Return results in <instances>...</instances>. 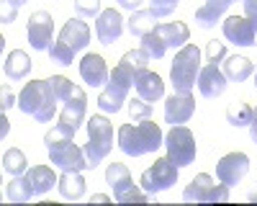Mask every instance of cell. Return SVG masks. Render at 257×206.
Segmentation results:
<instances>
[{"instance_id":"obj_1","label":"cell","mask_w":257,"mask_h":206,"mask_svg":"<svg viewBox=\"0 0 257 206\" xmlns=\"http://www.w3.org/2000/svg\"><path fill=\"white\" fill-rule=\"evenodd\" d=\"M149 65V54L144 49H132L121 57V62L113 67L108 82H105L103 93L98 95V109L103 114H118L121 106L128 98V90L134 88V80L142 70Z\"/></svg>"},{"instance_id":"obj_2","label":"cell","mask_w":257,"mask_h":206,"mask_svg":"<svg viewBox=\"0 0 257 206\" xmlns=\"http://www.w3.org/2000/svg\"><path fill=\"white\" fill-rule=\"evenodd\" d=\"M75 134L77 132L57 124V127L52 132H47V137H44L49 160H52V165H57L62 173H67V170H77V173L90 170L88 157H85V150L75 144Z\"/></svg>"},{"instance_id":"obj_3","label":"cell","mask_w":257,"mask_h":206,"mask_svg":"<svg viewBox=\"0 0 257 206\" xmlns=\"http://www.w3.org/2000/svg\"><path fill=\"white\" fill-rule=\"evenodd\" d=\"M165 144L162 129L152 119H144L139 124H123L118 129V150L128 157H142L149 152H157Z\"/></svg>"},{"instance_id":"obj_4","label":"cell","mask_w":257,"mask_h":206,"mask_svg":"<svg viewBox=\"0 0 257 206\" xmlns=\"http://www.w3.org/2000/svg\"><path fill=\"white\" fill-rule=\"evenodd\" d=\"M57 106H59V98L52 90L49 80H31V82H26L18 95V109L41 124L54 119Z\"/></svg>"},{"instance_id":"obj_5","label":"cell","mask_w":257,"mask_h":206,"mask_svg":"<svg viewBox=\"0 0 257 206\" xmlns=\"http://www.w3.org/2000/svg\"><path fill=\"white\" fill-rule=\"evenodd\" d=\"M198 72H201V49L196 44H185L183 49H178L173 67H170V80H173L175 93H193L198 82Z\"/></svg>"},{"instance_id":"obj_6","label":"cell","mask_w":257,"mask_h":206,"mask_svg":"<svg viewBox=\"0 0 257 206\" xmlns=\"http://www.w3.org/2000/svg\"><path fill=\"white\" fill-rule=\"evenodd\" d=\"M85 129H88V144L82 150H85V157H88L90 170H95L113 150V124L98 114V116L88 119Z\"/></svg>"},{"instance_id":"obj_7","label":"cell","mask_w":257,"mask_h":206,"mask_svg":"<svg viewBox=\"0 0 257 206\" xmlns=\"http://www.w3.org/2000/svg\"><path fill=\"white\" fill-rule=\"evenodd\" d=\"M105 183L113 188V198L118 203H147L149 198H152L147 191L142 193L137 188L134 180H132V173H128V168L121 165V162L108 165V170H105Z\"/></svg>"},{"instance_id":"obj_8","label":"cell","mask_w":257,"mask_h":206,"mask_svg":"<svg viewBox=\"0 0 257 206\" xmlns=\"http://www.w3.org/2000/svg\"><path fill=\"white\" fill-rule=\"evenodd\" d=\"M178 175H180V168L170 160V157H160L155 160L152 168H147L139 178V185L149 193V196H155L160 191H167V188H173V185L178 183Z\"/></svg>"},{"instance_id":"obj_9","label":"cell","mask_w":257,"mask_h":206,"mask_svg":"<svg viewBox=\"0 0 257 206\" xmlns=\"http://www.w3.org/2000/svg\"><path fill=\"white\" fill-rule=\"evenodd\" d=\"M165 147H167V157L173 160L178 168H188V165L196 160V137L188 127L175 124L173 129L165 137Z\"/></svg>"},{"instance_id":"obj_10","label":"cell","mask_w":257,"mask_h":206,"mask_svg":"<svg viewBox=\"0 0 257 206\" xmlns=\"http://www.w3.org/2000/svg\"><path fill=\"white\" fill-rule=\"evenodd\" d=\"M183 201H208V203H226L229 201V185L213 183L208 173L196 175L183 191Z\"/></svg>"},{"instance_id":"obj_11","label":"cell","mask_w":257,"mask_h":206,"mask_svg":"<svg viewBox=\"0 0 257 206\" xmlns=\"http://www.w3.org/2000/svg\"><path fill=\"white\" fill-rule=\"evenodd\" d=\"M224 36L237 47H254L257 44V21L247 16H226L221 24Z\"/></svg>"},{"instance_id":"obj_12","label":"cell","mask_w":257,"mask_h":206,"mask_svg":"<svg viewBox=\"0 0 257 206\" xmlns=\"http://www.w3.org/2000/svg\"><path fill=\"white\" fill-rule=\"evenodd\" d=\"M26 34H29V44H31L36 52H47V49H52L54 18H52L47 11H36V13H31L29 26H26Z\"/></svg>"},{"instance_id":"obj_13","label":"cell","mask_w":257,"mask_h":206,"mask_svg":"<svg viewBox=\"0 0 257 206\" xmlns=\"http://www.w3.org/2000/svg\"><path fill=\"white\" fill-rule=\"evenodd\" d=\"M85 114H88V95H85V90L80 85H75L70 98L62 103L59 124H62V127H67V129H72V132H77L85 124Z\"/></svg>"},{"instance_id":"obj_14","label":"cell","mask_w":257,"mask_h":206,"mask_svg":"<svg viewBox=\"0 0 257 206\" xmlns=\"http://www.w3.org/2000/svg\"><path fill=\"white\" fill-rule=\"evenodd\" d=\"M247 173H249V157L244 152H229L216 165V175L224 185H237Z\"/></svg>"},{"instance_id":"obj_15","label":"cell","mask_w":257,"mask_h":206,"mask_svg":"<svg viewBox=\"0 0 257 206\" xmlns=\"http://www.w3.org/2000/svg\"><path fill=\"white\" fill-rule=\"evenodd\" d=\"M123 34V16L116 11V8H108V11H100L98 21H95V36L100 44L111 47L113 41H118Z\"/></svg>"},{"instance_id":"obj_16","label":"cell","mask_w":257,"mask_h":206,"mask_svg":"<svg viewBox=\"0 0 257 206\" xmlns=\"http://www.w3.org/2000/svg\"><path fill=\"white\" fill-rule=\"evenodd\" d=\"M198 90H201V95L203 98H219V95H224V90H226V75H224V70L219 67V65H208L206 67H201V72H198Z\"/></svg>"},{"instance_id":"obj_17","label":"cell","mask_w":257,"mask_h":206,"mask_svg":"<svg viewBox=\"0 0 257 206\" xmlns=\"http://www.w3.org/2000/svg\"><path fill=\"white\" fill-rule=\"evenodd\" d=\"M80 77L90 88H105L111 72H108V65H105V59L100 54H85L80 62Z\"/></svg>"},{"instance_id":"obj_18","label":"cell","mask_w":257,"mask_h":206,"mask_svg":"<svg viewBox=\"0 0 257 206\" xmlns=\"http://www.w3.org/2000/svg\"><path fill=\"white\" fill-rule=\"evenodd\" d=\"M193 111H196V100H193V95H183V93H173L170 98H165V121L167 124H185Z\"/></svg>"},{"instance_id":"obj_19","label":"cell","mask_w":257,"mask_h":206,"mask_svg":"<svg viewBox=\"0 0 257 206\" xmlns=\"http://www.w3.org/2000/svg\"><path fill=\"white\" fill-rule=\"evenodd\" d=\"M59 41H64L70 49L80 52V49H85L90 44V26L85 24L82 18H70L59 31Z\"/></svg>"},{"instance_id":"obj_20","label":"cell","mask_w":257,"mask_h":206,"mask_svg":"<svg viewBox=\"0 0 257 206\" xmlns=\"http://www.w3.org/2000/svg\"><path fill=\"white\" fill-rule=\"evenodd\" d=\"M134 88H137V95L149 100V103H155V100H160L165 95V82L152 70H142L137 75V80H134Z\"/></svg>"},{"instance_id":"obj_21","label":"cell","mask_w":257,"mask_h":206,"mask_svg":"<svg viewBox=\"0 0 257 206\" xmlns=\"http://www.w3.org/2000/svg\"><path fill=\"white\" fill-rule=\"evenodd\" d=\"M234 3H237V0H206V3L196 11V24L201 29H213L224 18L226 8L234 6Z\"/></svg>"},{"instance_id":"obj_22","label":"cell","mask_w":257,"mask_h":206,"mask_svg":"<svg viewBox=\"0 0 257 206\" xmlns=\"http://www.w3.org/2000/svg\"><path fill=\"white\" fill-rule=\"evenodd\" d=\"M24 178H26V183H29V188L34 191V196H41V193L52 191V185L59 183V178L54 175V170L47 168V165H34L31 170L24 173Z\"/></svg>"},{"instance_id":"obj_23","label":"cell","mask_w":257,"mask_h":206,"mask_svg":"<svg viewBox=\"0 0 257 206\" xmlns=\"http://www.w3.org/2000/svg\"><path fill=\"white\" fill-rule=\"evenodd\" d=\"M3 72L11 82H18V80H26L29 72H31V59L24 49H13L6 62H3Z\"/></svg>"},{"instance_id":"obj_24","label":"cell","mask_w":257,"mask_h":206,"mask_svg":"<svg viewBox=\"0 0 257 206\" xmlns=\"http://www.w3.org/2000/svg\"><path fill=\"white\" fill-rule=\"evenodd\" d=\"M155 29L167 44V49H183L190 39V29L185 24H180V21H175V24H157Z\"/></svg>"},{"instance_id":"obj_25","label":"cell","mask_w":257,"mask_h":206,"mask_svg":"<svg viewBox=\"0 0 257 206\" xmlns=\"http://www.w3.org/2000/svg\"><path fill=\"white\" fill-rule=\"evenodd\" d=\"M221 70H224L226 80H231V82H244V80H247V77L254 72L252 62H249L247 57H242V54L224 57V62H221Z\"/></svg>"},{"instance_id":"obj_26","label":"cell","mask_w":257,"mask_h":206,"mask_svg":"<svg viewBox=\"0 0 257 206\" xmlns=\"http://www.w3.org/2000/svg\"><path fill=\"white\" fill-rule=\"evenodd\" d=\"M57 191H59L62 198H67V201H80L85 196V178L77 170L62 173V178L57 183Z\"/></svg>"},{"instance_id":"obj_27","label":"cell","mask_w":257,"mask_h":206,"mask_svg":"<svg viewBox=\"0 0 257 206\" xmlns=\"http://www.w3.org/2000/svg\"><path fill=\"white\" fill-rule=\"evenodd\" d=\"M155 21H157V16L152 11H134L132 18L126 21V26H128V31H132V36H139L142 39V36H147L149 31L157 26Z\"/></svg>"},{"instance_id":"obj_28","label":"cell","mask_w":257,"mask_h":206,"mask_svg":"<svg viewBox=\"0 0 257 206\" xmlns=\"http://www.w3.org/2000/svg\"><path fill=\"white\" fill-rule=\"evenodd\" d=\"M3 170H6L11 178L24 175V173L29 170V160H26V155L21 152V150H16V147H11V150L3 155Z\"/></svg>"},{"instance_id":"obj_29","label":"cell","mask_w":257,"mask_h":206,"mask_svg":"<svg viewBox=\"0 0 257 206\" xmlns=\"http://www.w3.org/2000/svg\"><path fill=\"white\" fill-rule=\"evenodd\" d=\"M6 198H8V201H13V203H26V201H31V198H34V191L29 188V183H26V178H24V175L13 178V180L6 185Z\"/></svg>"},{"instance_id":"obj_30","label":"cell","mask_w":257,"mask_h":206,"mask_svg":"<svg viewBox=\"0 0 257 206\" xmlns=\"http://www.w3.org/2000/svg\"><path fill=\"white\" fill-rule=\"evenodd\" d=\"M252 106H247V103H231V106L226 109V121L231 124V127H249V124H252Z\"/></svg>"},{"instance_id":"obj_31","label":"cell","mask_w":257,"mask_h":206,"mask_svg":"<svg viewBox=\"0 0 257 206\" xmlns=\"http://www.w3.org/2000/svg\"><path fill=\"white\" fill-rule=\"evenodd\" d=\"M142 49L149 54V59H162L167 54V44L162 41V36L157 34V29H152L147 36H142Z\"/></svg>"},{"instance_id":"obj_32","label":"cell","mask_w":257,"mask_h":206,"mask_svg":"<svg viewBox=\"0 0 257 206\" xmlns=\"http://www.w3.org/2000/svg\"><path fill=\"white\" fill-rule=\"evenodd\" d=\"M75 49H70L67 44H64V41H54V44H52V49H49V59L52 62H57V65H62V67H67V65H72V62H75Z\"/></svg>"},{"instance_id":"obj_33","label":"cell","mask_w":257,"mask_h":206,"mask_svg":"<svg viewBox=\"0 0 257 206\" xmlns=\"http://www.w3.org/2000/svg\"><path fill=\"white\" fill-rule=\"evenodd\" d=\"M128 116H132L134 121H144V119H152V103L137 95L134 100H128Z\"/></svg>"},{"instance_id":"obj_34","label":"cell","mask_w":257,"mask_h":206,"mask_svg":"<svg viewBox=\"0 0 257 206\" xmlns=\"http://www.w3.org/2000/svg\"><path fill=\"white\" fill-rule=\"evenodd\" d=\"M49 80V85H52V90L57 93V98H59V103H64L70 98V93H72V80H67L64 75H52V77H47Z\"/></svg>"},{"instance_id":"obj_35","label":"cell","mask_w":257,"mask_h":206,"mask_svg":"<svg viewBox=\"0 0 257 206\" xmlns=\"http://www.w3.org/2000/svg\"><path fill=\"white\" fill-rule=\"evenodd\" d=\"M77 18H95L100 16V0H75Z\"/></svg>"},{"instance_id":"obj_36","label":"cell","mask_w":257,"mask_h":206,"mask_svg":"<svg viewBox=\"0 0 257 206\" xmlns=\"http://www.w3.org/2000/svg\"><path fill=\"white\" fill-rule=\"evenodd\" d=\"M178 6H180V0H149V11L157 18H167L170 13H175Z\"/></svg>"},{"instance_id":"obj_37","label":"cell","mask_w":257,"mask_h":206,"mask_svg":"<svg viewBox=\"0 0 257 206\" xmlns=\"http://www.w3.org/2000/svg\"><path fill=\"white\" fill-rule=\"evenodd\" d=\"M224 57H226V47L221 44V41H208V44H206V62L219 65Z\"/></svg>"},{"instance_id":"obj_38","label":"cell","mask_w":257,"mask_h":206,"mask_svg":"<svg viewBox=\"0 0 257 206\" xmlns=\"http://www.w3.org/2000/svg\"><path fill=\"white\" fill-rule=\"evenodd\" d=\"M16 11L18 8H13L11 3L3 0V6H0V21H3V24H13V21H16Z\"/></svg>"},{"instance_id":"obj_39","label":"cell","mask_w":257,"mask_h":206,"mask_svg":"<svg viewBox=\"0 0 257 206\" xmlns=\"http://www.w3.org/2000/svg\"><path fill=\"white\" fill-rule=\"evenodd\" d=\"M244 3V16L257 21V0H242Z\"/></svg>"},{"instance_id":"obj_40","label":"cell","mask_w":257,"mask_h":206,"mask_svg":"<svg viewBox=\"0 0 257 206\" xmlns=\"http://www.w3.org/2000/svg\"><path fill=\"white\" fill-rule=\"evenodd\" d=\"M116 3L121 6V8H126V11H139L142 8V3H144V0H116Z\"/></svg>"},{"instance_id":"obj_41","label":"cell","mask_w":257,"mask_h":206,"mask_svg":"<svg viewBox=\"0 0 257 206\" xmlns=\"http://www.w3.org/2000/svg\"><path fill=\"white\" fill-rule=\"evenodd\" d=\"M16 103V98H13V93L8 90V88H3V111H8L11 106Z\"/></svg>"},{"instance_id":"obj_42","label":"cell","mask_w":257,"mask_h":206,"mask_svg":"<svg viewBox=\"0 0 257 206\" xmlns=\"http://www.w3.org/2000/svg\"><path fill=\"white\" fill-rule=\"evenodd\" d=\"M249 137H252V142L257 144V109L252 111V124H249Z\"/></svg>"},{"instance_id":"obj_43","label":"cell","mask_w":257,"mask_h":206,"mask_svg":"<svg viewBox=\"0 0 257 206\" xmlns=\"http://www.w3.org/2000/svg\"><path fill=\"white\" fill-rule=\"evenodd\" d=\"M0 124H3V127H0V134H3V137H6V134H8V119H6V114H3V116H0Z\"/></svg>"},{"instance_id":"obj_44","label":"cell","mask_w":257,"mask_h":206,"mask_svg":"<svg viewBox=\"0 0 257 206\" xmlns=\"http://www.w3.org/2000/svg\"><path fill=\"white\" fill-rule=\"evenodd\" d=\"M93 201H95V203H108L111 198H108V196H103V193H95V196H93Z\"/></svg>"},{"instance_id":"obj_45","label":"cell","mask_w":257,"mask_h":206,"mask_svg":"<svg viewBox=\"0 0 257 206\" xmlns=\"http://www.w3.org/2000/svg\"><path fill=\"white\" fill-rule=\"evenodd\" d=\"M6 3H11L13 8H21V6H24V3H26V0H6Z\"/></svg>"},{"instance_id":"obj_46","label":"cell","mask_w":257,"mask_h":206,"mask_svg":"<svg viewBox=\"0 0 257 206\" xmlns=\"http://www.w3.org/2000/svg\"><path fill=\"white\" fill-rule=\"evenodd\" d=\"M254 185H257V183H254ZM249 201H252V203H257V188H254V191L249 193Z\"/></svg>"},{"instance_id":"obj_47","label":"cell","mask_w":257,"mask_h":206,"mask_svg":"<svg viewBox=\"0 0 257 206\" xmlns=\"http://www.w3.org/2000/svg\"><path fill=\"white\" fill-rule=\"evenodd\" d=\"M254 88H257V75H254Z\"/></svg>"}]
</instances>
